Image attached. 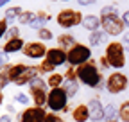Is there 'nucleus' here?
Returning <instances> with one entry per match:
<instances>
[{"mask_svg":"<svg viewBox=\"0 0 129 122\" xmlns=\"http://www.w3.org/2000/svg\"><path fill=\"white\" fill-rule=\"evenodd\" d=\"M77 79L86 86L101 88V72L93 63H84V65L77 67Z\"/></svg>","mask_w":129,"mask_h":122,"instance_id":"nucleus-1","label":"nucleus"},{"mask_svg":"<svg viewBox=\"0 0 129 122\" xmlns=\"http://www.w3.org/2000/svg\"><path fill=\"white\" fill-rule=\"evenodd\" d=\"M106 59H108V63L109 67L113 68H122L125 65V49H124V45L120 41H111L108 43V47H106Z\"/></svg>","mask_w":129,"mask_h":122,"instance_id":"nucleus-2","label":"nucleus"},{"mask_svg":"<svg viewBox=\"0 0 129 122\" xmlns=\"http://www.w3.org/2000/svg\"><path fill=\"white\" fill-rule=\"evenodd\" d=\"M101 25L104 29V33L109 36H117L124 33V20L118 18V14H109V16H101Z\"/></svg>","mask_w":129,"mask_h":122,"instance_id":"nucleus-3","label":"nucleus"},{"mask_svg":"<svg viewBox=\"0 0 129 122\" xmlns=\"http://www.w3.org/2000/svg\"><path fill=\"white\" fill-rule=\"evenodd\" d=\"M67 54H68L70 67L72 65H79L81 67V65H84V61H88L91 57V49L86 47V45H83V43H77V45H74Z\"/></svg>","mask_w":129,"mask_h":122,"instance_id":"nucleus-4","label":"nucleus"},{"mask_svg":"<svg viewBox=\"0 0 129 122\" xmlns=\"http://www.w3.org/2000/svg\"><path fill=\"white\" fill-rule=\"evenodd\" d=\"M67 92H64V88H52L50 92H48V108H50L52 111H64L67 110Z\"/></svg>","mask_w":129,"mask_h":122,"instance_id":"nucleus-5","label":"nucleus"},{"mask_svg":"<svg viewBox=\"0 0 129 122\" xmlns=\"http://www.w3.org/2000/svg\"><path fill=\"white\" fill-rule=\"evenodd\" d=\"M125 88H129V83H127V75H124L122 72H113L106 79V90L113 95L122 94Z\"/></svg>","mask_w":129,"mask_h":122,"instance_id":"nucleus-6","label":"nucleus"},{"mask_svg":"<svg viewBox=\"0 0 129 122\" xmlns=\"http://www.w3.org/2000/svg\"><path fill=\"white\" fill-rule=\"evenodd\" d=\"M57 25L63 27V29H70L74 25H79L83 23V14H81L79 11H72V9H63L59 14H57Z\"/></svg>","mask_w":129,"mask_h":122,"instance_id":"nucleus-7","label":"nucleus"},{"mask_svg":"<svg viewBox=\"0 0 129 122\" xmlns=\"http://www.w3.org/2000/svg\"><path fill=\"white\" fill-rule=\"evenodd\" d=\"M47 83L41 79H34L30 83V94H32V101H34L36 108H43V104L48 101V94L45 92Z\"/></svg>","mask_w":129,"mask_h":122,"instance_id":"nucleus-8","label":"nucleus"},{"mask_svg":"<svg viewBox=\"0 0 129 122\" xmlns=\"http://www.w3.org/2000/svg\"><path fill=\"white\" fill-rule=\"evenodd\" d=\"M22 52L30 59H41L43 56H47L48 49L43 45V41H29V43H25Z\"/></svg>","mask_w":129,"mask_h":122,"instance_id":"nucleus-9","label":"nucleus"},{"mask_svg":"<svg viewBox=\"0 0 129 122\" xmlns=\"http://www.w3.org/2000/svg\"><path fill=\"white\" fill-rule=\"evenodd\" d=\"M88 108H90V118L93 122H102L106 118V108L99 99H91L88 102Z\"/></svg>","mask_w":129,"mask_h":122,"instance_id":"nucleus-10","label":"nucleus"},{"mask_svg":"<svg viewBox=\"0 0 129 122\" xmlns=\"http://www.w3.org/2000/svg\"><path fill=\"white\" fill-rule=\"evenodd\" d=\"M45 110L43 108H27L23 113H22V122H45Z\"/></svg>","mask_w":129,"mask_h":122,"instance_id":"nucleus-11","label":"nucleus"},{"mask_svg":"<svg viewBox=\"0 0 129 122\" xmlns=\"http://www.w3.org/2000/svg\"><path fill=\"white\" fill-rule=\"evenodd\" d=\"M47 61L50 65H54V67H61V65H64V61H68V54L64 52L61 47L59 49H48Z\"/></svg>","mask_w":129,"mask_h":122,"instance_id":"nucleus-12","label":"nucleus"},{"mask_svg":"<svg viewBox=\"0 0 129 122\" xmlns=\"http://www.w3.org/2000/svg\"><path fill=\"white\" fill-rule=\"evenodd\" d=\"M72 118L75 122H86L90 118V108H88V104H79L74 108L72 111Z\"/></svg>","mask_w":129,"mask_h":122,"instance_id":"nucleus-13","label":"nucleus"},{"mask_svg":"<svg viewBox=\"0 0 129 122\" xmlns=\"http://www.w3.org/2000/svg\"><path fill=\"white\" fill-rule=\"evenodd\" d=\"M25 47V43L22 38H14V40H7V43L4 45V52L6 54H14V52H18V50H23Z\"/></svg>","mask_w":129,"mask_h":122,"instance_id":"nucleus-14","label":"nucleus"},{"mask_svg":"<svg viewBox=\"0 0 129 122\" xmlns=\"http://www.w3.org/2000/svg\"><path fill=\"white\" fill-rule=\"evenodd\" d=\"M99 25H101V18L95 16V14H86L84 20H83V27L95 33V30H99Z\"/></svg>","mask_w":129,"mask_h":122,"instance_id":"nucleus-15","label":"nucleus"},{"mask_svg":"<svg viewBox=\"0 0 129 122\" xmlns=\"http://www.w3.org/2000/svg\"><path fill=\"white\" fill-rule=\"evenodd\" d=\"M27 70V67L25 65H22V63H16V65H11V68H9V75H7V77H9V81H18L20 77H22V75H23V72Z\"/></svg>","mask_w":129,"mask_h":122,"instance_id":"nucleus-16","label":"nucleus"},{"mask_svg":"<svg viewBox=\"0 0 129 122\" xmlns=\"http://www.w3.org/2000/svg\"><path fill=\"white\" fill-rule=\"evenodd\" d=\"M57 41H59V45H61L63 50H64V49L70 50L74 45H77V43L74 41V36H72V34H59V36H57Z\"/></svg>","mask_w":129,"mask_h":122,"instance_id":"nucleus-17","label":"nucleus"},{"mask_svg":"<svg viewBox=\"0 0 129 122\" xmlns=\"http://www.w3.org/2000/svg\"><path fill=\"white\" fill-rule=\"evenodd\" d=\"M106 41V33H101V30H95V33L90 34V45L91 47H99L101 43Z\"/></svg>","mask_w":129,"mask_h":122,"instance_id":"nucleus-18","label":"nucleus"},{"mask_svg":"<svg viewBox=\"0 0 129 122\" xmlns=\"http://www.w3.org/2000/svg\"><path fill=\"white\" fill-rule=\"evenodd\" d=\"M63 79H64V75H61V74H50V75H48V79H47V84L50 86V90L52 88H61Z\"/></svg>","mask_w":129,"mask_h":122,"instance_id":"nucleus-19","label":"nucleus"},{"mask_svg":"<svg viewBox=\"0 0 129 122\" xmlns=\"http://www.w3.org/2000/svg\"><path fill=\"white\" fill-rule=\"evenodd\" d=\"M118 117L122 122H129V101H124L118 108Z\"/></svg>","mask_w":129,"mask_h":122,"instance_id":"nucleus-20","label":"nucleus"},{"mask_svg":"<svg viewBox=\"0 0 129 122\" xmlns=\"http://www.w3.org/2000/svg\"><path fill=\"white\" fill-rule=\"evenodd\" d=\"M18 20H20V23H23V25H30L32 22L36 20V13H32V11H27V13H25V11H23V13L20 14Z\"/></svg>","mask_w":129,"mask_h":122,"instance_id":"nucleus-21","label":"nucleus"},{"mask_svg":"<svg viewBox=\"0 0 129 122\" xmlns=\"http://www.w3.org/2000/svg\"><path fill=\"white\" fill-rule=\"evenodd\" d=\"M22 13H23V11H22V7H18V6H16V7H9L7 13H6V22H13L16 16L20 18Z\"/></svg>","mask_w":129,"mask_h":122,"instance_id":"nucleus-22","label":"nucleus"},{"mask_svg":"<svg viewBox=\"0 0 129 122\" xmlns=\"http://www.w3.org/2000/svg\"><path fill=\"white\" fill-rule=\"evenodd\" d=\"M77 81H67V84H64V92H67V95L68 97H75L77 95Z\"/></svg>","mask_w":129,"mask_h":122,"instance_id":"nucleus-23","label":"nucleus"},{"mask_svg":"<svg viewBox=\"0 0 129 122\" xmlns=\"http://www.w3.org/2000/svg\"><path fill=\"white\" fill-rule=\"evenodd\" d=\"M117 115H118V110L113 104H108L106 106V120H115Z\"/></svg>","mask_w":129,"mask_h":122,"instance_id":"nucleus-24","label":"nucleus"},{"mask_svg":"<svg viewBox=\"0 0 129 122\" xmlns=\"http://www.w3.org/2000/svg\"><path fill=\"white\" fill-rule=\"evenodd\" d=\"M38 36H40V40H41V41H48V40H52V38H54L52 30H48L47 27H43L41 30H38Z\"/></svg>","mask_w":129,"mask_h":122,"instance_id":"nucleus-25","label":"nucleus"},{"mask_svg":"<svg viewBox=\"0 0 129 122\" xmlns=\"http://www.w3.org/2000/svg\"><path fill=\"white\" fill-rule=\"evenodd\" d=\"M109 14H118V9L115 6H106L101 9V16H109Z\"/></svg>","mask_w":129,"mask_h":122,"instance_id":"nucleus-26","label":"nucleus"},{"mask_svg":"<svg viewBox=\"0 0 129 122\" xmlns=\"http://www.w3.org/2000/svg\"><path fill=\"white\" fill-rule=\"evenodd\" d=\"M14 101H16V102H20V104H23V106L29 104V97H27V94H22V92L14 95Z\"/></svg>","mask_w":129,"mask_h":122,"instance_id":"nucleus-27","label":"nucleus"},{"mask_svg":"<svg viewBox=\"0 0 129 122\" xmlns=\"http://www.w3.org/2000/svg\"><path fill=\"white\" fill-rule=\"evenodd\" d=\"M38 70H40L41 74H45V72H52V70H54V65H50L48 61H43V65H40Z\"/></svg>","mask_w":129,"mask_h":122,"instance_id":"nucleus-28","label":"nucleus"},{"mask_svg":"<svg viewBox=\"0 0 129 122\" xmlns=\"http://www.w3.org/2000/svg\"><path fill=\"white\" fill-rule=\"evenodd\" d=\"M75 75H77V70H74L72 67L67 70V74H64V79L67 81H75Z\"/></svg>","mask_w":129,"mask_h":122,"instance_id":"nucleus-29","label":"nucleus"},{"mask_svg":"<svg viewBox=\"0 0 129 122\" xmlns=\"http://www.w3.org/2000/svg\"><path fill=\"white\" fill-rule=\"evenodd\" d=\"M7 36H9V40L20 38V30H18V27H11V29L7 30Z\"/></svg>","mask_w":129,"mask_h":122,"instance_id":"nucleus-30","label":"nucleus"},{"mask_svg":"<svg viewBox=\"0 0 129 122\" xmlns=\"http://www.w3.org/2000/svg\"><path fill=\"white\" fill-rule=\"evenodd\" d=\"M7 30H9V29H7V22H6V20H0V38H2Z\"/></svg>","mask_w":129,"mask_h":122,"instance_id":"nucleus-31","label":"nucleus"},{"mask_svg":"<svg viewBox=\"0 0 129 122\" xmlns=\"http://www.w3.org/2000/svg\"><path fill=\"white\" fill-rule=\"evenodd\" d=\"M45 122H63L59 117H56L54 113H48L47 117H45Z\"/></svg>","mask_w":129,"mask_h":122,"instance_id":"nucleus-32","label":"nucleus"},{"mask_svg":"<svg viewBox=\"0 0 129 122\" xmlns=\"http://www.w3.org/2000/svg\"><path fill=\"white\" fill-rule=\"evenodd\" d=\"M122 45H124V49L129 52V33H125V34L122 36Z\"/></svg>","mask_w":129,"mask_h":122,"instance_id":"nucleus-33","label":"nucleus"},{"mask_svg":"<svg viewBox=\"0 0 129 122\" xmlns=\"http://www.w3.org/2000/svg\"><path fill=\"white\" fill-rule=\"evenodd\" d=\"M7 65V54L6 52H0V68Z\"/></svg>","mask_w":129,"mask_h":122,"instance_id":"nucleus-34","label":"nucleus"},{"mask_svg":"<svg viewBox=\"0 0 129 122\" xmlns=\"http://www.w3.org/2000/svg\"><path fill=\"white\" fill-rule=\"evenodd\" d=\"M7 84H9V79L0 75V92H2V88H4V86H7Z\"/></svg>","mask_w":129,"mask_h":122,"instance_id":"nucleus-35","label":"nucleus"},{"mask_svg":"<svg viewBox=\"0 0 129 122\" xmlns=\"http://www.w3.org/2000/svg\"><path fill=\"white\" fill-rule=\"evenodd\" d=\"M122 20H124V23H125V27H129V11H125V13L122 14Z\"/></svg>","mask_w":129,"mask_h":122,"instance_id":"nucleus-36","label":"nucleus"},{"mask_svg":"<svg viewBox=\"0 0 129 122\" xmlns=\"http://www.w3.org/2000/svg\"><path fill=\"white\" fill-rule=\"evenodd\" d=\"M77 2L81 6H91V4H95V0H77Z\"/></svg>","mask_w":129,"mask_h":122,"instance_id":"nucleus-37","label":"nucleus"},{"mask_svg":"<svg viewBox=\"0 0 129 122\" xmlns=\"http://www.w3.org/2000/svg\"><path fill=\"white\" fill-rule=\"evenodd\" d=\"M0 122H11V117L9 115H2L0 117Z\"/></svg>","mask_w":129,"mask_h":122,"instance_id":"nucleus-38","label":"nucleus"},{"mask_svg":"<svg viewBox=\"0 0 129 122\" xmlns=\"http://www.w3.org/2000/svg\"><path fill=\"white\" fill-rule=\"evenodd\" d=\"M9 2H11V0H0V7H4V6L9 4Z\"/></svg>","mask_w":129,"mask_h":122,"instance_id":"nucleus-39","label":"nucleus"},{"mask_svg":"<svg viewBox=\"0 0 129 122\" xmlns=\"http://www.w3.org/2000/svg\"><path fill=\"white\" fill-rule=\"evenodd\" d=\"M2 102H4V94L0 92V104H2Z\"/></svg>","mask_w":129,"mask_h":122,"instance_id":"nucleus-40","label":"nucleus"},{"mask_svg":"<svg viewBox=\"0 0 129 122\" xmlns=\"http://www.w3.org/2000/svg\"><path fill=\"white\" fill-rule=\"evenodd\" d=\"M108 122H115V120H108Z\"/></svg>","mask_w":129,"mask_h":122,"instance_id":"nucleus-41","label":"nucleus"}]
</instances>
